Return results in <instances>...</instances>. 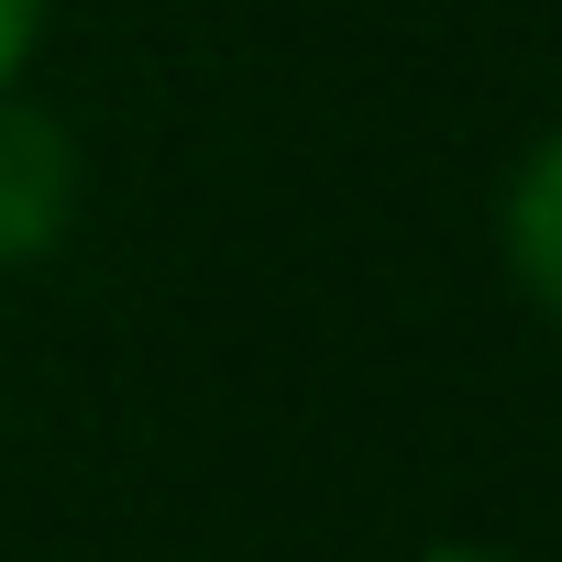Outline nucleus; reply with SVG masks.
I'll return each instance as SVG.
<instances>
[{"mask_svg": "<svg viewBox=\"0 0 562 562\" xmlns=\"http://www.w3.org/2000/svg\"><path fill=\"white\" fill-rule=\"evenodd\" d=\"M78 221V144L34 100L0 89V265H45Z\"/></svg>", "mask_w": 562, "mask_h": 562, "instance_id": "1", "label": "nucleus"}, {"mask_svg": "<svg viewBox=\"0 0 562 562\" xmlns=\"http://www.w3.org/2000/svg\"><path fill=\"white\" fill-rule=\"evenodd\" d=\"M507 265H518V288L551 310V331H562V133L507 188Z\"/></svg>", "mask_w": 562, "mask_h": 562, "instance_id": "2", "label": "nucleus"}, {"mask_svg": "<svg viewBox=\"0 0 562 562\" xmlns=\"http://www.w3.org/2000/svg\"><path fill=\"white\" fill-rule=\"evenodd\" d=\"M34 34H45V0H0V89L23 78V56H34Z\"/></svg>", "mask_w": 562, "mask_h": 562, "instance_id": "3", "label": "nucleus"}, {"mask_svg": "<svg viewBox=\"0 0 562 562\" xmlns=\"http://www.w3.org/2000/svg\"><path fill=\"white\" fill-rule=\"evenodd\" d=\"M419 562H507V551H419Z\"/></svg>", "mask_w": 562, "mask_h": 562, "instance_id": "4", "label": "nucleus"}]
</instances>
